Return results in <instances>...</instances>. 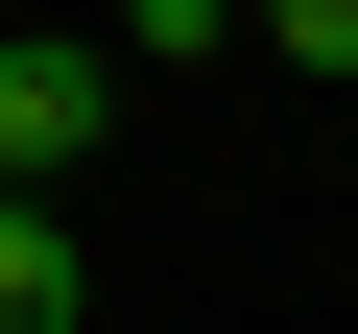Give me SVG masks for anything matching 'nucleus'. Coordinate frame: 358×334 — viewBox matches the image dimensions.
<instances>
[{
  "mask_svg": "<svg viewBox=\"0 0 358 334\" xmlns=\"http://www.w3.org/2000/svg\"><path fill=\"white\" fill-rule=\"evenodd\" d=\"M0 334H96V239H72V191H0Z\"/></svg>",
  "mask_w": 358,
  "mask_h": 334,
  "instance_id": "obj_2",
  "label": "nucleus"
},
{
  "mask_svg": "<svg viewBox=\"0 0 358 334\" xmlns=\"http://www.w3.org/2000/svg\"><path fill=\"white\" fill-rule=\"evenodd\" d=\"M96 119H120V48L0 24V191H72V167H96Z\"/></svg>",
  "mask_w": 358,
  "mask_h": 334,
  "instance_id": "obj_1",
  "label": "nucleus"
},
{
  "mask_svg": "<svg viewBox=\"0 0 358 334\" xmlns=\"http://www.w3.org/2000/svg\"><path fill=\"white\" fill-rule=\"evenodd\" d=\"M120 48H143V72H192V48H239V0H120Z\"/></svg>",
  "mask_w": 358,
  "mask_h": 334,
  "instance_id": "obj_4",
  "label": "nucleus"
},
{
  "mask_svg": "<svg viewBox=\"0 0 358 334\" xmlns=\"http://www.w3.org/2000/svg\"><path fill=\"white\" fill-rule=\"evenodd\" d=\"M239 48H287V72H358V0H239Z\"/></svg>",
  "mask_w": 358,
  "mask_h": 334,
  "instance_id": "obj_3",
  "label": "nucleus"
}]
</instances>
